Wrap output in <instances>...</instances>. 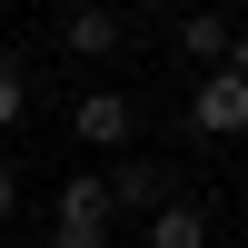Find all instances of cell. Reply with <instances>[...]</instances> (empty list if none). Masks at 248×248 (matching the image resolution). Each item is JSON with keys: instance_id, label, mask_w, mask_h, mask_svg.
<instances>
[{"instance_id": "cell-1", "label": "cell", "mask_w": 248, "mask_h": 248, "mask_svg": "<svg viewBox=\"0 0 248 248\" xmlns=\"http://www.w3.org/2000/svg\"><path fill=\"white\" fill-rule=\"evenodd\" d=\"M109 238H119L109 189H99V179H70V189H60V218H50V248H109Z\"/></svg>"}, {"instance_id": "cell-2", "label": "cell", "mask_w": 248, "mask_h": 248, "mask_svg": "<svg viewBox=\"0 0 248 248\" xmlns=\"http://www.w3.org/2000/svg\"><path fill=\"white\" fill-rule=\"evenodd\" d=\"M189 129H199V139H248V79L199 70V79H189Z\"/></svg>"}, {"instance_id": "cell-3", "label": "cell", "mask_w": 248, "mask_h": 248, "mask_svg": "<svg viewBox=\"0 0 248 248\" xmlns=\"http://www.w3.org/2000/svg\"><path fill=\"white\" fill-rule=\"evenodd\" d=\"M99 189H109V209H119V218H159V209H169V199H179L159 159H119V169L99 179Z\"/></svg>"}, {"instance_id": "cell-4", "label": "cell", "mask_w": 248, "mask_h": 248, "mask_svg": "<svg viewBox=\"0 0 248 248\" xmlns=\"http://www.w3.org/2000/svg\"><path fill=\"white\" fill-rule=\"evenodd\" d=\"M70 129L90 139V149H129V129H139V99H129V90H79Z\"/></svg>"}, {"instance_id": "cell-5", "label": "cell", "mask_w": 248, "mask_h": 248, "mask_svg": "<svg viewBox=\"0 0 248 248\" xmlns=\"http://www.w3.org/2000/svg\"><path fill=\"white\" fill-rule=\"evenodd\" d=\"M119 40H129V10H70L60 20V50L70 60H109Z\"/></svg>"}, {"instance_id": "cell-6", "label": "cell", "mask_w": 248, "mask_h": 248, "mask_svg": "<svg viewBox=\"0 0 248 248\" xmlns=\"http://www.w3.org/2000/svg\"><path fill=\"white\" fill-rule=\"evenodd\" d=\"M169 40H179V50L199 60V70H229V40H238V20H229V10H189V20H179Z\"/></svg>"}, {"instance_id": "cell-7", "label": "cell", "mask_w": 248, "mask_h": 248, "mask_svg": "<svg viewBox=\"0 0 248 248\" xmlns=\"http://www.w3.org/2000/svg\"><path fill=\"white\" fill-rule=\"evenodd\" d=\"M139 248H209V209L199 199H169L159 218H139Z\"/></svg>"}, {"instance_id": "cell-8", "label": "cell", "mask_w": 248, "mask_h": 248, "mask_svg": "<svg viewBox=\"0 0 248 248\" xmlns=\"http://www.w3.org/2000/svg\"><path fill=\"white\" fill-rule=\"evenodd\" d=\"M20 109H30V70L0 50V129H20Z\"/></svg>"}, {"instance_id": "cell-9", "label": "cell", "mask_w": 248, "mask_h": 248, "mask_svg": "<svg viewBox=\"0 0 248 248\" xmlns=\"http://www.w3.org/2000/svg\"><path fill=\"white\" fill-rule=\"evenodd\" d=\"M0 218H20V179H10V159H0Z\"/></svg>"}, {"instance_id": "cell-10", "label": "cell", "mask_w": 248, "mask_h": 248, "mask_svg": "<svg viewBox=\"0 0 248 248\" xmlns=\"http://www.w3.org/2000/svg\"><path fill=\"white\" fill-rule=\"evenodd\" d=\"M229 79H248V30H238V40H229Z\"/></svg>"}, {"instance_id": "cell-11", "label": "cell", "mask_w": 248, "mask_h": 248, "mask_svg": "<svg viewBox=\"0 0 248 248\" xmlns=\"http://www.w3.org/2000/svg\"><path fill=\"white\" fill-rule=\"evenodd\" d=\"M129 248H139V238H129Z\"/></svg>"}]
</instances>
